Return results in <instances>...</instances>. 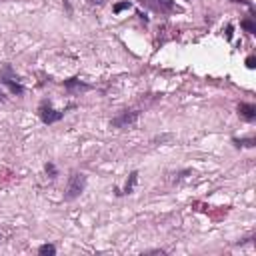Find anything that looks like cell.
<instances>
[{
    "instance_id": "cell-11",
    "label": "cell",
    "mask_w": 256,
    "mask_h": 256,
    "mask_svg": "<svg viewBox=\"0 0 256 256\" xmlns=\"http://www.w3.org/2000/svg\"><path fill=\"white\" fill-rule=\"evenodd\" d=\"M38 254H42V256H54L56 254V246L54 244H42L38 248Z\"/></svg>"
},
{
    "instance_id": "cell-14",
    "label": "cell",
    "mask_w": 256,
    "mask_h": 256,
    "mask_svg": "<svg viewBox=\"0 0 256 256\" xmlns=\"http://www.w3.org/2000/svg\"><path fill=\"white\" fill-rule=\"evenodd\" d=\"M246 66H248V68H254V66H256V58H254V56H248V58H246Z\"/></svg>"
},
{
    "instance_id": "cell-15",
    "label": "cell",
    "mask_w": 256,
    "mask_h": 256,
    "mask_svg": "<svg viewBox=\"0 0 256 256\" xmlns=\"http://www.w3.org/2000/svg\"><path fill=\"white\" fill-rule=\"evenodd\" d=\"M226 38H228V40L232 38V26H226Z\"/></svg>"
},
{
    "instance_id": "cell-1",
    "label": "cell",
    "mask_w": 256,
    "mask_h": 256,
    "mask_svg": "<svg viewBox=\"0 0 256 256\" xmlns=\"http://www.w3.org/2000/svg\"><path fill=\"white\" fill-rule=\"evenodd\" d=\"M0 84H4L12 94H24V86H22V82L18 80V76H16V72L12 70V66L10 64H4L2 68H0Z\"/></svg>"
},
{
    "instance_id": "cell-3",
    "label": "cell",
    "mask_w": 256,
    "mask_h": 256,
    "mask_svg": "<svg viewBox=\"0 0 256 256\" xmlns=\"http://www.w3.org/2000/svg\"><path fill=\"white\" fill-rule=\"evenodd\" d=\"M38 114H40V120L44 124H54L58 120L64 118V110H56L50 106V102H42L40 108H38Z\"/></svg>"
},
{
    "instance_id": "cell-2",
    "label": "cell",
    "mask_w": 256,
    "mask_h": 256,
    "mask_svg": "<svg viewBox=\"0 0 256 256\" xmlns=\"http://www.w3.org/2000/svg\"><path fill=\"white\" fill-rule=\"evenodd\" d=\"M86 180H88L86 174L72 172L68 176V186H66V194H64V198H66V200H76L84 192V188H86Z\"/></svg>"
},
{
    "instance_id": "cell-6",
    "label": "cell",
    "mask_w": 256,
    "mask_h": 256,
    "mask_svg": "<svg viewBox=\"0 0 256 256\" xmlns=\"http://www.w3.org/2000/svg\"><path fill=\"white\" fill-rule=\"evenodd\" d=\"M238 114H240L242 120L254 122V120H256V106L250 104V102H240V104H238Z\"/></svg>"
},
{
    "instance_id": "cell-16",
    "label": "cell",
    "mask_w": 256,
    "mask_h": 256,
    "mask_svg": "<svg viewBox=\"0 0 256 256\" xmlns=\"http://www.w3.org/2000/svg\"><path fill=\"white\" fill-rule=\"evenodd\" d=\"M6 100V96H4V92L2 90H0V102H4Z\"/></svg>"
},
{
    "instance_id": "cell-10",
    "label": "cell",
    "mask_w": 256,
    "mask_h": 256,
    "mask_svg": "<svg viewBox=\"0 0 256 256\" xmlns=\"http://www.w3.org/2000/svg\"><path fill=\"white\" fill-rule=\"evenodd\" d=\"M240 26L248 32V34H256V24H254V20H250V18H244L242 22H240Z\"/></svg>"
},
{
    "instance_id": "cell-13",
    "label": "cell",
    "mask_w": 256,
    "mask_h": 256,
    "mask_svg": "<svg viewBox=\"0 0 256 256\" xmlns=\"http://www.w3.org/2000/svg\"><path fill=\"white\" fill-rule=\"evenodd\" d=\"M46 174H50V178L56 176V168H54V164H46Z\"/></svg>"
},
{
    "instance_id": "cell-7",
    "label": "cell",
    "mask_w": 256,
    "mask_h": 256,
    "mask_svg": "<svg viewBox=\"0 0 256 256\" xmlns=\"http://www.w3.org/2000/svg\"><path fill=\"white\" fill-rule=\"evenodd\" d=\"M64 88H66L68 92H86V90H90L92 86L90 84H84V82H80L78 78H68V80H64Z\"/></svg>"
},
{
    "instance_id": "cell-12",
    "label": "cell",
    "mask_w": 256,
    "mask_h": 256,
    "mask_svg": "<svg viewBox=\"0 0 256 256\" xmlns=\"http://www.w3.org/2000/svg\"><path fill=\"white\" fill-rule=\"evenodd\" d=\"M130 6H132V4L128 2V0H124V2H118V4H114V14H120L122 10H128Z\"/></svg>"
},
{
    "instance_id": "cell-5",
    "label": "cell",
    "mask_w": 256,
    "mask_h": 256,
    "mask_svg": "<svg viewBox=\"0 0 256 256\" xmlns=\"http://www.w3.org/2000/svg\"><path fill=\"white\" fill-rule=\"evenodd\" d=\"M136 120H138V112H136V110H126V112L118 114L110 124H112L114 128H128V126H132Z\"/></svg>"
},
{
    "instance_id": "cell-8",
    "label": "cell",
    "mask_w": 256,
    "mask_h": 256,
    "mask_svg": "<svg viewBox=\"0 0 256 256\" xmlns=\"http://www.w3.org/2000/svg\"><path fill=\"white\" fill-rule=\"evenodd\" d=\"M232 142H234L238 148H254V146H256V140H254V138H232Z\"/></svg>"
},
{
    "instance_id": "cell-9",
    "label": "cell",
    "mask_w": 256,
    "mask_h": 256,
    "mask_svg": "<svg viewBox=\"0 0 256 256\" xmlns=\"http://www.w3.org/2000/svg\"><path fill=\"white\" fill-rule=\"evenodd\" d=\"M136 180H138V172H132V174H130V180H128L126 186H124V192H122V194H130V192L134 190Z\"/></svg>"
},
{
    "instance_id": "cell-4",
    "label": "cell",
    "mask_w": 256,
    "mask_h": 256,
    "mask_svg": "<svg viewBox=\"0 0 256 256\" xmlns=\"http://www.w3.org/2000/svg\"><path fill=\"white\" fill-rule=\"evenodd\" d=\"M142 4H146L148 8L160 12V14H170L174 12L176 4H174V0H140Z\"/></svg>"
}]
</instances>
